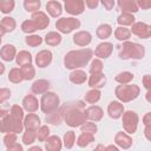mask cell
I'll use <instances>...</instances> for the list:
<instances>
[{"label": "cell", "mask_w": 151, "mask_h": 151, "mask_svg": "<svg viewBox=\"0 0 151 151\" xmlns=\"http://www.w3.org/2000/svg\"><path fill=\"white\" fill-rule=\"evenodd\" d=\"M91 55H92V51L91 50H81V51L70 52L65 57V65L68 68L83 67L90 60Z\"/></svg>", "instance_id": "obj_1"}, {"label": "cell", "mask_w": 151, "mask_h": 151, "mask_svg": "<svg viewBox=\"0 0 151 151\" xmlns=\"http://www.w3.org/2000/svg\"><path fill=\"white\" fill-rule=\"evenodd\" d=\"M139 93V88L134 85H119L116 88L117 97L123 101H129L134 99Z\"/></svg>", "instance_id": "obj_2"}, {"label": "cell", "mask_w": 151, "mask_h": 151, "mask_svg": "<svg viewBox=\"0 0 151 151\" xmlns=\"http://www.w3.org/2000/svg\"><path fill=\"white\" fill-rule=\"evenodd\" d=\"M65 119L68 125L71 126H78L81 123H85L86 114L85 112H80L77 107H67L66 113H65Z\"/></svg>", "instance_id": "obj_3"}, {"label": "cell", "mask_w": 151, "mask_h": 151, "mask_svg": "<svg viewBox=\"0 0 151 151\" xmlns=\"http://www.w3.org/2000/svg\"><path fill=\"white\" fill-rule=\"evenodd\" d=\"M144 55V48L140 45L126 42L123 46V50L120 51L122 58H142Z\"/></svg>", "instance_id": "obj_4"}, {"label": "cell", "mask_w": 151, "mask_h": 151, "mask_svg": "<svg viewBox=\"0 0 151 151\" xmlns=\"http://www.w3.org/2000/svg\"><path fill=\"white\" fill-rule=\"evenodd\" d=\"M59 99L54 93H45L41 99V109L46 113H51L57 110Z\"/></svg>", "instance_id": "obj_5"}, {"label": "cell", "mask_w": 151, "mask_h": 151, "mask_svg": "<svg viewBox=\"0 0 151 151\" xmlns=\"http://www.w3.org/2000/svg\"><path fill=\"white\" fill-rule=\"evenodd\" d=\"M79 25H80L79 20L78 19H73V18H67V19L64 18V19L58 20L57 24H55L57 28L63 33H70L72 29L79 27Z\"/></svg>", "instance_id": "obj_6"}, {"label": "cell", "mask_w": 151, "mask_h": 151, "mask_svg": "<svg viewBox=\"0 0 151 151\" xmlns=\"http://www.w3.org/2000/svg\"><path fill=\"white\" fill-rule=\"evenodd\" d=\"M123 122H124V127L125 130L129 132V133H133L136 127H137V122H138V118H137V114L132 111H129L124 114L123 117Z\"/></svg>", "instance_id": "obj_7"}, {"label": "cell", "mask_w": 151, "mask_h": 151, "mask_svg": "<svg viewBox=\"0 0 151 151\" xmlns=\"http://www.w3.org/2000/svg\"><path fill=\"white\" fill-rule=\"evenodd\" d=\"M65 8L71 14H80L84 11V1L83 0H66Z\"/></svg>", "instance_id": "obj_8"}, {"label": "cell", "mask_w": 151, "mask_h": 151, "mask_svg": "<svg viewBox=\"0 0 151 151\" xmlns=\"http://www.w3.org/2000/svg\"><path fill=\"white\" fill-rule=\"evenodd\" d=\"M132 32L134 34H137L138 37H140V38H147L150 35V26H147L145 24H142V22H138V24L133 25Z\"/></svg>", "instance_id": "obj_9"}, {"label": "cell", "mask_w": 151, "mask_h": 151, "mask_svg": "<svg viewBox=\"0 0 151 151\" xmlns=\"http://www.w3.org/2000/svg\"><path fill=\"white\" fill-rule=\"evenodd\" d=\"M32 20L37 24V26H38V28H39V29H44V28L48 25V22H50L48 18H47L42 12L34 13V14L32 15Z\"/></svg>", "instance_id": "obj_10"}, {"label": "cell", "mask_w": 151, "mask_h": 151, "mask_svg": "<svg viewBox=\"0 0 151 151\" xmlns=\"http://www.w3.org/2000/svg\"><path fill=\"white\" fill-rule=\"evenodd\" d=\"M51 59H52V54H51L50 51H41V52L38 53L35 61H37L39 67H45L50 64Z\"/></svg>", "instance_id": "obj_11"}, {"label": "cell", "mask_w": 151, "mask_h": 151, "mask_svg": "<svg viewBox=\"0 0 151 151\" xmlns=\"http://www.w3.org/2000/svg\"><path fill=\"white\" fill-rule=\"evenodd\" d=\"M112 52V45L109 42H104L98 45L97 50H96V55L100 57V58H107Z\"/></svg>", "instance_id": "obj_12"}, {"label": "cell", "mask_w": 151, "mask_h": 151, "mask_svg": "<svg viewBox=\"0 0 151 151\" xmlns=\"http://www.w3.org/2000/svg\"><path fill=\"white\" fill-rule=\"evenodd\" d=\"M73 38H74V42L79 46H85L91 41V35L87 32H79Z\"/></svg>", "instance_id": "obj_13"}, {"label": "cell", "mask_w": 151, "mask_h": 151, "mask_svg": "<svg viewBox=\"0 0 151 151\" xmlns=\"http://www.w3.org/2000/svg\"><path fill=\"white\" fill-rule=\"evenodd\" d=\"M22 104H24V107H25L27 111H29V112H33V111H35V110L38 109V100H37L33 96H27V97H25Z\"/></svg>", "instance_id": "obj_14"}, {"label": "cell", "mask_w": 151, "mask_h": 151, "mask_svg": "<svg viewBox=\"0 0 151 151\" xmlns=\"http://www.w3.org/2000/svg\"><path fill=\"white\" fill-rule=\"evenodd\" d=\"M39 123H40L39 118H38L35 114H33V113L28 114V116L26 117V119H25V125H26L27 130H32V131H34L35 129H38Z\"/></svg>", "instance_id": "obj_15"}, {"label": "cell", "mask_w": 151, "mask_h": 151, "mask_svg": "<svg viewBox=\"0 0 151 151\" xmlns=\"http://www.w3.org/2000/svg\"><path fill=\"white\" fill-rule=\"evenodd\" d=\"M46 9H47V12H48L52 17H58V15L61 14V6H60V4L57 2V1H50V2H47Z\"/></svg>", "instance_id": "obj_16"}, {"label": "cell", "mask_w": 151, "mask_h": 151, "mask_svg": "<svg viewBox=\"0 0 151 151\" xmlns=\"http://www.w3.org/2000/svg\"><path fill=\"white\" fill-rule=\"evenodd\" d=\"M109 113L112 118H118L120 117V114L123 113V105L117 103V101H113L109 105Z\"/></svg>", "instance_id": "obj_17"}, {"label": "cell", "mask_w": 151, "mask_h": 151, "mask_svg": "<svg viewBox=\"0 0 151 151\" xmlns=\"http://www.w3.org/2000/svg\"><path fill=\"white\" fill-rule=\"evenodd\" d=\"M120 8H123V11L125 12H137L138 7L134 2V0H119L118 1Z\"/></svg>", "instance_id": "obj_18"}, {"label": "cell", "mask_w": 151, "mask_h": 151, "mask_svg": "<svg viewBox=\"0 0 151 151\" xmlns=\"http://www.w3.org/2000/svg\"><path fill=\"white\" fill-rule=\"evenodd\" d=\"M14 54H15V48L12 45H6L1 50V57L6 61H11L13 59Z\"/></svg>", "instance_id": "obj_19"}, {"label": "cell", "mask_w": 151, "mask_h": 151, "mask_svg": "<svg viewBox=\"0 0 151 151\" xmlns=\"http://www.w3.org/2000/svg\"><path fill=\"white\" fill-rule=\"evenodd\" d=\"M101 116H103V111L98 106H91L86 111V117H88L93 120H99L101 118Z\"/></svg>", "instance_id": "obj_20"}, {"label": "cell", "mask_w": 151, "mask_h": 151, "mask_svg": "<svg viewBox=\"0 0 151 151\" xmlns=\"http://www.w3.org/2000/svg\"><path fill=\"white\" fill-rule=\"evenodd\" d=\"M104 84H105V77L101 73L92 74V77L90 79V86H92V87H103Z\"/></svg>", "instance_id": "obj_21"}, {"label": "cell", "mask_w": 151, "mask_h": 151, "mask_svg": "<svg viewBox=\"0 0 151 151\" xmlns=\"http://www.w3.org/2000/svg\"><path fill=\"white\" fill-rule=\"evenodd\" d=\"M70 79L76 84H81L86 80V73L83 71H74L70 74Z\"/></svg>", "instance_id": "obj_22"}, {"label": "cell", "mask_w": 151, "mask_h": 151, "mask_svg": "<svg viewBox=\"0 0 151 151\" xmlns=\"http://www.w3.org/2000/svg\"><path fill=\"white\" fill-rule=\"evenodd\" d=\"M116 142H117L118 145H120V146H123V147H129V146L131 145V143H132L131 139H130V137L126 136V134L123 133V132H120V133L117 134Z\"/></svg>", "instance_id": "obj_23"}, {"label": "cell", "mask_w": 151, "mask_h": 151, "mask_svg": "<svg viewBox=\"0 0 151 151\" xmlns=\"http://www.w3.org/2000/svg\"><path fill=\"white\" fill-rule=\"evenodd\" d=\"M48 86H50L48 85V81H46V80H38V81H35L33 84L32 90L35 93H41V92H45L48 88Z\"/></svg>", "instance_id": "obj_24"}, {"label": "cell", "mask_w": 151, "mask_h": 151, "mask_svg": "<svg viewBox=\"0 0 151 151\" xmlns=\"http://www.w3.org/2000/svg\"><path fill=\"white\" fill-rule=\"evenodd\" d=\"M61 147V144H60V139L55 136L51 137L47 139V143H46V149H50V150H59Z\"/></svg>", "instance_id": "obj_25"}, {"label": "cell", "mask_w": 151, "mask_h": 151, "mask_svg": "<svg viewBox=\"0 0 151 151\" xmlns=\"http://www.w3.org/2000/svg\"><path fill=\"white\" fill-rule=\"evenodd\" d=\"M112 33V29L109 25H100L99 28L97 29V35L100 38V39H105L107 38L110 34Z\"/></svg>", "instance_id": "obj_26"}, {"label": "cell", "mask_w": 151, "mask_h": 151, "mask_svg": "<svg viewBox=\"0 0 151 151\" xmlns=\"http://www.w3.org/2000/svg\"><path fill=\"white\" fill-rule=\"evenodd\" d=\"M46 42L48 44V45H52V46H55V45H58L59 42H60V40H61V37L58 34V33H55V32H51V33H48L47 35H46Z\"/></svg>", "instance_id": "obj_27"}, {"label": "cell", "mask_w": 151, "mask_h": 151, "mask_svg": "<svg viewBox=\"0 0 151 151\" xmlns=\"http://www.w3.org/2000/svg\"><path fill=\"white\" fill-rule=\"evenodd\" d=\"M17 61H18V64H19V65H21V66L27 65V64H31V54H29L28 52L21 51V52L18 54Z\"/></svg>", "instance_id": "obj_28"}, {"label": "cell", "mask_w": 151, "mask_h": 151, "mask_svg": "<svg viewBox=\"0 0 151 151\" xmlns=\"http://www.w3.org/2000/svg\"><path fill=\"white\" fill-rule=\"evenodd\" d=\"M21 73H22L24 79H32L34 77V68L29 64L24 65L22 66V70H21Z\"/></svg>", "instance_id": "obj_29"}, {"label": "cell", "mask_w": 151, "mask_h": 151, "mask_svg": "<svg viewBox=\"0 0 151 151\" xmlns=\"http://www.w3.org/2000/svg\"><path fill=\"white\" fill-rule=\"evenodd\" d=\"M8 78H9V80H12L13 83H19V81H21V80L24 79L22 73H21V71H20L19 68H13V70L11 71L9 76H8Z\"/></svg>", "instance_id": "obj_30"}, {"label": "cell", "mask_w": 151, "mask_h": 151, "mask_svg": "<svg viewBox=\"0 0 151 151\" xmlns=\"http://www.w3.org/2000/svg\"><path fill=\"white\" fill-rule=\"evenodd\" d=\"M93 140V136H92V133H88V132H84L80 137H79V139H78V145L79 146H85V145H87L90 142H92Z\"/></svg>", "instance_id": "obj_31"}, {"label": "cell", "mask_w": 151, "mask_h": 151, "mask_svg": "<svg viewBox=\"0 0 151 151\" xmlns=\"http://www.w3.org/2000/svg\"><path fill=\"white\" fill-rule=\"evenodd\" d=\"M14 7V1L13 0H1L0 1V9L4 13H8L13 9Z\"/></svg>", "instance_id": "obj_32"}, {"label": "cell", "mask_w": 151, "mask_h": 151, "mask_svg": "<svg viewBox=\"0 0 151 151\" xmlns=\"http://www.w3.org/2000/svg\"><path fill=\"white\" fill-rule=\"evenodd\" d=\"M25 8L29 12L37 11L40 7V0H25Z\"/></svg>", "instance_id": "obj_33"}, {"label": "cell", "mask_w": 151, "mask_h": 151, "mask_svg": "<svg viewBox=\"0 0 151 151\" xmlns=\"http://www.w3.org/2000/svg\"><path fill=\"white\" fill-rule=\"evenodd\" d=\"M21 28H22L24 32L29 33V32H34L35 29H38V26H37V24H35L33 20H27V21H25V22L22 24Z\"/></svg>", "instance_id": "obj_34"}, {"label": "cell", "mask_w": 151, "mask_h": 151, "mask_svg": "<svg viewBox=\"0 0 151 151\" xmlns=\"http://www.w3.org/2000/svg\"><path fill=\"white\" fill-rule=\"evenodd\" d=\"M133 20H134V18H133L130 13H127V12L123 13V14L118 18V22H119V24H123V25H131V24L133 22Z\"/></svg>", "instance_id": "obj_35"}, {"label": "cell", "mask_w": 151, "mask_h": 151, "mask_svg": "<svg viewBox=\"0 0 151 151\" xmlns=\"http://www.w3.org/2000/svg\"><path fill=\"white\" fill-rule=\"evenodd\" d=\"M100 98V92L98 90H92L90 92H87V94L85 96V100L88 103H94Z\"/></svg>", "instance_id": "obj_36"}, {"label": "cell", "mask_w": 151, "mask_h": 151, "mask_svg": "<svg viewBox=\"0 0 151 151\" xmlns=\"http://www.w3.org/2000/svg\"><path fill=\"white\" fill-rule=\"evenodd\" d=\"M1 26L5 31H13L14 27H15V21L12 18H4L2 22H1Z\"/></svg>", "instance_id": "obj_37"}, {"label": "cell", "mask_w": 151, "mask_h": 151, "mask_svg": "<svg viewBox=\"0 0 151 151\" xmlns=\"http://www.w3.org/2000/svg\"><path fill=\"white\" fill-rule=\"evenodd\" d=\"M116 37H117V39H119V40H126V39L130 38V31H129L127 28L119 27V28H117V31H116Z\"/></svg>", "instance_id": "obj_38"}, {"label": "cell", "mask_w": 151, "mask_h": 151, "mask_svg": "<svg viewBox=\"0 0 151 151\" xmlns=\"http://www.w3.org/2000/svg\"><path fill=\"white\" fill-rule=\"evenodd\" d=\"M132 78H133V74H131L130 72H124V73H120V74L116 78V80L119 81V83H122V84H126V83H129L130 80H132Z\"/></svg>", "instance_id": "obj_39"}, {"label": "cell", "mask_w": 151, "mask_h": 151, "mask_svg": "<svg viewBox=\"0 0 151 151\" xmlns=\"http://www.w3.org/2000/svg\"><path fill=\"white\" fill-rule=\"evenodd\" d=\"M101 70H103L101 63H100L99 60H93V63H92V66H91V73H92V74L101 73Z\"/></svg>", "instance_id": "obj_40"}, {"label": "cell", "mask_w": 151, "mask_h": 151, "mask_svg": "<svg viewBox=\"0 0 151 151\" xmlns=\"http://www.w3.org/2000/svg\"><path fill=\"white\" fill-rule=\"evenodd\" d=\"M35 139V134H34V131L32 130H27V132L24 134V143L25 144H31L33 143Z\"/></svg>", "instance_id": "obj_41"}, {"label": "cell", "mask_w": 151, "mask_h": 151, "mask_svg": "<svg viewBox=\"0 0 151 151\" xmlns=\"http://www.w3.org/2000/svg\"><path fill=\"white\" fill-rule=\"evenodd\" d=\"M26 42L31 46H37L39 44H41V38L39 35H32V37H27L26 38Z\"/></svg>", "instance_id": "obj_42"}, {"label": "cell", "mask_w": 151, "mask_h": 151, "mask_svg": "<svg viewBox=\"0 0 151 151\" xmlns=\"http://www.w3.org/2000/svg\"><path fill=\"white\" fill-rule=\"evenodd\" d=\"M64 139H65V145H66V147H71V146L73 145V142H74V133H73L72 131L66 132Z\"/></svg>", "instance_id": "obj_43"}, {"label": "cell", "mask_w": 151, "mask_h": 151, "mask_svg": "<svg viewBox=\"0 0 151 151\" xmlns=\"http://www.w3.org/2000/svg\"><path fill=\"white\" fill-rule=\"evenodd\" d=\"M11 114H12L13 117L18 118V119H21V118H22V110H21L19 106L14 105V106L12 107V110H11Z\"/></svg>", "instance_id": "obj_44"}, {"label": "cell", "mask_w": 151, "mask_h": 151, "mask_svg": "<svg viewBox=\"0 0 151 151\" xmlns=\"http://www.w3.org/2000/svg\"><path fill=\"white\" fill-rule=\"evenodd\" d=\"M48 131H50V130H48L47 126H42V127L40 129V131L38 132V134H37V136H38V139H39V140H44V139L48 136Z\"/></svg>", "instance_id": "obj_45"}, {"label": "cell", "mask_w": 151, "mask_h": 151, "mask_svg": "<svg viewBox=\"0 0 151 151\" xmlns=\"http://www.w3.org/2000/svg\"><path fill=\"white\" fill-rule=\"evenodd\" d=\"M96 130H97V127H96V125H94L93 123H86V124L83 126V131H84V132L93 133V132H96Z\"/></svg>", "instance_id": "obj_46"}, {"label": "cell", "mask_w": 151, "mask_h": 151, "mask_svg": "<svg viewBox=\"0 0 151 151\" xmlns=\"http://www.w3.org/2000/svg\"><path fill=\"white\" fill-rule=\"evenodd\" d=\"M15 140H17V137H15L14 133H9V134H7V136L5 137V144L7 145V147H8L11 144H14Z\"/></svg>", "instance_id": "obj_47"}, {"label": "cell", "mask_w": 151, "mask_h": 151, "mask_svg": "<svg viewBox=\"0 0 151 151\" xmlns=\"http://www.w3.org/2000/svg\"><path fill=\"white\" fill-rule=\"evenodd\" d=\"M9 91L7 90V88H1L0 90V103H2V101H5L6 99H8L9 98Z\"/></svg>", "instance_id": "obj_48"}, {"label": "cell", "mask_w": 151, "mask_h": 151, "mask_svg": "<svg viewBox=\"0 0 151 151\" xmlns=\"http://www.w3.org/2000/svg\"><path fill=\"white\" fill-rule=\"evenodd\" d=\"M138 4H139V6L142 7V8H149L150 7V5H151V1L150 0H138Z\"/></svg>", "instance_id": "obj_49"}, {"label": "cell", "mask_w": 151, "mask_h": 151, "mask_svg": "<svg viewBox=\"0 0 151 151\" xmlns=\"http://www.w3.org/2000/svg\"><path fill=\"white\" fill-rule=\"evenodd\" d=\"M101 2L106 7V9H111L113 7V0H101Z\"/></svg>", "instance_id": "obj_50"}, {"label": "cell", "mask_w": 151, "mask_h": 151, "mask_svg": "<svg viewBox=\"0 0 151 151\" xmlns=\"http://www.w3.org/2000/svg\"><path fill=\"white\" fill-rule=\"evenodd\" d=\"M86 5H87L90 8H94V7H97V5H98V0H86Z\"/></svg>", "instance_id": "obj_51"}, {"label": "cell", "mask_w": 151, "mask_h": 151, "mask_svg": "<svg viewBox=\"0 0 151 151\" xmlns=\"http://www.w3.org/2000/svg\"><path fill=\"white\" fill-rule=\"evenodd\" d=\"M4 71H5V66H4V65H2L1 63H0V74H1V73H2Z\"/></svg>", "instance_id": "obj_52"}, {"label": "cell", "mask_w": 151, "mask_h": 151, "mask_svg": "<svg viewBox=\"0 0 151 151\" xmlns=\"http://www.w3.org/2000/svg\"><path fill=\"white\" fill-rule=\"evenodd\" d=\"M6 114V111L5 110H0V117H4Z\"/></svg>", "instance_id": "obj_53"}, {"label": "cell", "mask_w": 151, "mask_h": 151, "mask_svg": "<svg viewBox=\"0 0 151 151\" xmlns=\"http://www.w3.org/2000/svg\"><path fill=\"white\" fill-rule=\"evenodd\" d=\"M0 126H1V122H0Z\"/></svg>", "instance_id": "obj_54"}, {"label": "cell", "mask_w": 151, "mask_h": 151, "mask_svg": "<svg viewBox=\"0 0 151 151\" xmlns=\"http://www.w3.org/2000/svg\"><path fill=\"white\" fill-rule=\"evenodd\" d=\"M0 42H1V39H0Z\"/></svg>", "instance_id": "obj_55"}, {"label": "cell", "mask_w": 151, "mask_h": 151, "mask_svg": "<svg viewBox=\"0 0 151 151\" xmlns=\"http://www.w3.org/2000/svg\"><path fill=\"white\" fill-rule=\"evenodd\" d=\"M65 1H66V0H65Z\"/></svg>", "instance_id": "obj_56"}]
</instances>
